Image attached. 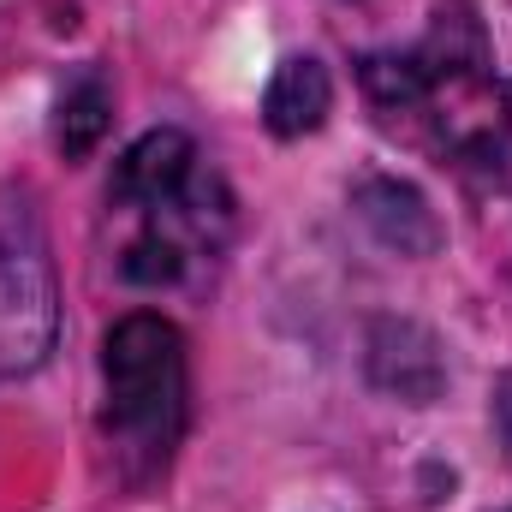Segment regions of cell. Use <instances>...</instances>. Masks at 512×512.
Returning <instances> with one entry per match:
<instances>
[{"mask_svg": "<svg viewBox=\"0 0 512 512\" xmlns=\"http://www.w3.org/2000/svg\"><path fill=\"white\" fill-rule=\"evenodd\" d=\"M60 340V280L30 185H0V382L48 364Z\"/></svg>", "mask_w": 512, "mask_h": 512, "instance_id": "4", "label": "cell"}, {"mask_svg": "<svg viewBox=\"0 0 512 512\" xmlns=\"http://www.w3.org/2000/svg\"><path fill=\"white\" fill-rule=\"evenodd\" d=\"M185 411V334L155 310L120 316L102 340V441L126 489H149L155 477H167Z\"/></svg>", "mask_w": 512, "mask_h": 512, "instance_id": "3", "label": "cell"}, {"mask_svg": "<svg viewBox=\"0 0 512 512\" xmlns=\"http://www.w3.org/2000/svg\"><path fill=\"white\" fill-rule=\"evenodd\" d=\"M364 96L387 126H411L441 155H495L507 137V102L495 84V48L465 0H441L417 48L364 54Z\"/></svg>", "mask_w": 512, "mask_h": 512, "instance_id": "1", "label": "cell"}, {"mask_svg": "<svg viewBox=\"0 0 512 512\" xmlns=\"http://www.w3.org/2000/svg\"><path fill=\"white\" fill-rule=\"evenodd\" d=\"M108 114H114V96H108L102 72H78V78L66 84V96H60L54 143H60L72 161H78V155H90V149L102 143V131H108Z\"/></svg>", "mask_w": 512, "mask_h": 512, "instance_id": "7", "label": "cell"}, {"mask_svg": "<svg viewBox=\"0 0 512 512\" xmlns=\"http://www.w3.org/2000/svg\"><path fill=\"white\" fill-rule=\"evenodd\" d=\"M495 417H501V435H507V447H512V376L501 382V393H495Z\"/></svg>", "mask_w": 512, "mask_h": 512, "instance_id": "8", "label": "cell"}, {"mask_svg": "<svg viewBox=\"0 0 512 512\" xmlns=\"http://www.w3.org/2000/svg\"><path fill=\"white\" fill-rule=\"evenodd\" d=\"M352 209H358V221L382 239L387 251H399V256L441 251V221H435V209L423 203V191L405 185V179H387V173L358 179Z\"/></svg>", "mask_w": 512, "mask_h": 512, "instance_id": "5", "label": "cell"}, {"mask_svg": "<svg viewBox=\"0 0 512 512\" xmlns=\"http://www.w3.org/2000/svg\"><path fill=\"white\" fill-rule=\"evenodd\" d=\"M108 203L131 215L120 274L131 286H179L227 245L233 197L185 131H149L114 161Z\"/></svg>", "mask_w": 512, "mask_h": 512, "instance_id": "2", "label": "cell"}, {"mask_svg": "<svg viewBox=\"0 0 512 512\" xmlns=\"http://www.w3.org/2000/svg\"><path fill=\"white\" fill-rule=\"evenodd\" d=\"M328 108H334V78H328L322 60L292 54V60L274 66V78H268V90H262V120H268L274 137H304V131H316L328 120Z\"/></svg>", "mask_w": 512, "mask_h": 512, "instance_id": "6", "label": "cell"}, {"mask_svg": "<svg viewBox=\"0 0 512 512\" xmlns=\"http://www.w3.org/2000/svg\"><path fill=\"white\" fill-rule=\"evenodd\" d=\"M507 512H512V507H507Z\"/></svg>", "mask_w": 512, "mask_h": 512, "instance_id": "9", "label": "cell"}]
</instances>
